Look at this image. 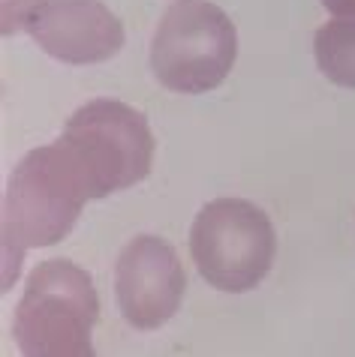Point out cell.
<instances>
[{
  "label": "cell",
  "instance_id": "1",
  "mask_svg": "<svg viewBox=\"0 0 355 357\" xmlns=\"http://www.w3.org/2000/svg\"><path fill=\"white\" fill-rule=\"evenodd\" d=\"M91 202L82 172L61 144L36 147L15 165L3 192V289L34 246L61 243Z\"/></svg>",
  "mask_w": 355,
  "mask_h": 357
},
{
  "label": "cell",
  "instance_id": "2",
  "mask_svg": "<svg viewBox=\"0 0 355 357\" xmlns=\"http://www.w3.org/2000/svg\"><path fill=\"white\" fill-rule=\"evenodd\" d=\"M100 294L94 280L66 259L36 264L13 315V336L22 357H96L94 324Z\"/></svg>",
  "mask_w": 355,
  "mask_h": 357
},
{
  "label": "cell",
  "instance_id": "3",
  "mask_svg": "<svg viewBox=\"0 0 355 357\" xmlns=\"http://www.w3.org/2000/svg\"><path fill=\"white\" fill-rule=\"evenodd\" d=\"M57 144L82 172L91 198H106L151 174L154 135L145 114L121 99H94L66 121Z\"/></svg>",
  "mask_w": 355,
  "mask_h": 357
},
{
  "label": "cell",
  "instance_id": "4",
  "mask_svg": "<svg viewBox=\"0 0 355 357\" xmlns=\"http://www.w3.org/2000/svg\"><path fill=\"white\" fill-rule=\"evenodd\" d=\"M238 54L232 18L208 0H175L151 39V69L166 91L208 93L226 82Z\"/></svg>",
  "mask_w": 355,
  "mask_h": 357
},
{
  "label": "cell",
  "instance_id": "5",
  "mask_svg": "<svg viewBox=\"0 0 355 357\" xmlns=\"http://www.w3.org/2000/svg\"><path fill=\"white\" fill-rule=\"evenodd\" d=\"M190 252L205 282L217 291L241 294L268 276L277 234L256 204L244 198H214L193 220Z\"/></svg>",
  "mask_w": 355,
  "mask_h": 357
},
{
  "label": "cell",
  "instance_id": "6",
  "mask_svg": "<svg viewBox=\"0 0 355 357\" xmlns=\"http://www.w3.org/2000/svg\"><path fill=\"white\" fill-rule=\"evenodd\" d=\"M187 273L175 246L157 234H139L121 250L115 264V297L121 315L136 331H157L178 312Z\"/></svg>",
  "mask_w": 355,
  "mask_h": 357
},
{
  "label": "cell",
  "instance_id": "7",
  "mask_svg": "<svg viewBox=\"0 0 355 357\" xmlns=\"http://www.w3.org/2000/svg\"><path fill=\"white\" fill-rule=\"evenodd\" d=\"M24 31L45 54L70 66L103 63L124 48V24L103 0H43Z\"/></svg>",
  "mask_w": 355,
  "mask_h": 357
},
{
  "label": "cell",
  "instance_id": "8",
  "mask_svg": "<svg viewBox=\"0 0 355 357\" xmlns=\"http://www.w3.org/2000/svg\"><path fill=\"white\" fill-rule=\"evenodd\" d=\"M319 73L331 84L355 91V15H340L325 22L313 39Z\"/></svg>",
  "mask_w": 355,
  "mask_h": 357
},
{
  "label": "cell",
  "instance_id": "9",
  "mask_svg": "<svg viewBox=\"0 0 355 357\" xmlns=\"http://www.w3.org/2000/svg\"><path fill=\"white\" fill-rule=\"evenodd\" d=\"M39 3H43V0H0V18H3L0 31H3V36L15 33L18 27H24L27 15H31Z\"/></svg>",
  "mask_w": 355,
  "mask_h": 357
},
{
  "label": "cell",
  "instance_id": "10",
  "mask_svg": "<svg viewBox=\"0 0 355 357\" xmlns=\"http://www.w3.org/2000/svg\"><path fill=\"white\" fill-rule=\"evenodd\" d=\"M322 6L334 15H355V0H322Z\"/></svg>",
  "mask_w": 355,
  "mask_h": 357
}]
</instances>
